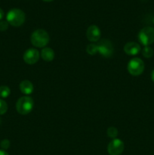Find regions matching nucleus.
<instances>
[{
    "instance_id": "obj_9",
    "label": "nucleus",
    "mask_w": 154,
    "mask_h": 155,
    "mask_svg": "<svg viewBox=\"0 0 154 155\" xmlns=\"http://www.w3.org/2000/svg\"><path fill=\"white\" fill-rule=\"evenodd\" d=\"M86 36L87 39L92 43L94 42H98L101 39V32L99 27L96 25H91L87 29L86 32Z\"/></svg>"
},
{
    "instance_id": "obj_19",
    "label": "nucleus",
    "mask_w": 154,
    "mask_h": 155,
    "mask_svg": "<svg viewBox=\"0 0 154 155\" xmlns=\"http://www.w3.org/2000/svg\"><path fill=\"white\" fill-rule=\"evenodd\" d=\"M8 23L7 21H0V31H6L8 28Z\"/></svg>"
},
{
    "instance_id": "obj_25",
    "label": "nucleus",
    "mask_w": 154,
    "mask_h": 155,
    "mask_svg": "<svg viewBox=\"0 0 154 155\" xmlns=\"http://www.w3.org/2000/svg\"><path fill=\"white\" fill-rule=\"evenodd\" d=\"M0 124H1V119H0Z\"/></svg>"
},
{
    "instance_id": "obj_14",
    "label": "nucleus",
    "mask_w": 154,
    "mask_h": 155,
    "mask_svg": "<svg viewBox=\"0 0 154 155\" xmlns=\"http://www.w3.org/2000/svg\"><path fill=\"white\" fill-rule=\"evenodd\" d=\"M11 89L10 88L6 86H0V98H6L10 95Z\"/></svg>"
},
{
    "instance_id": "obj_12",
    "label": "nucleus",
    "mask_w": 154,
    "mask_h": 155,
    "mask_svg": "<svg viewBox=\"0 0 154 155\" xmlns=\"http://www.w3.org/2000/svg\"><path fill=\"white\" fill-rule=\"evenodd\" d=\"M40 55L42 60L47 62H50L54 60L55 54H54V51L52 48H49V47H45L41 51Z\"/></svg>"
},
{
    "instance_id": "obj_15",
    "label": "nucleus",
    "mask_w": 154,
    "mask_h": 155,
    "mask_svg": "<svg viewBox=\"0 0 154 155\" xmlns=\"http://www.w3.org/2000/svg\"><path fill=\"white\" fill-rule=\"evenodd\" d=\"M107 134L108 137H110V139H116L118 136V130L115 127H109L107 130Z\"/></svg>"
},
{
    "instance_id": "obj_13",
    "label": "nucleus",
    "mask_w": 154,
    "mask_h": 155,
    "mask_svg": "<svg viewBox=\"0 0 154 155\" xmlns=\"http://www.w3.org/2000/svg\"><path fill=\"white\" fill-rule=\"evenodd\" d=\"M86 51L88 54L90 55H95L97 53H98V46H97L96 43H91L88 44L87 45V48H86Z\"/></svg>"
},
{
    "instance_id": "obj_17",
    "label": "nucleus",
    "mask_w": 154,
    "mask_h": 155,
    "mask_svg": "<svg viewBox=\"0 0 154 155\" xmlns=\"http://www.w3.org/2000/svg\"><path fill=\"white\" fill-rule=\"evenodd\" d=\"M8 104L4 100L0 98V115H3L7 112Z\"/></svg>"
},
{
    "instance_id": "obj_11",
    "label": "nucleus",
    "mask_w": 154,
    "mask_h": 155,
    "mask_svg": "<svg viewBox=\"0 0 154 155\" xmlns=\"http://www.w3.org/2000/svg\"><path fill=\"white\" fill-rule=\"evenodd\" d=\"M20 90L25 95H31L34 90V86L33 84L30 81V80H23L21 83H20Z\"/></svg>"
},
{
    "instance_id": "obj_5",
    "label": "nucleus",
    "mask_w": 154,
    "mask_h": 155,
    "mask_svg": "<svg viewBox=\"0 0 154 155\" xmlns=\"http://www.w3.org/2000/svg\"><path fill=\"white\" fill-rule=\"evenodd\" d=\"M98 53L104 58H110L114 52L113 45L110 40L107 39H100L97 42Z\"/></svg>"
},
{
    "instance_id": "obj_8",
    "label": "nucleus",
    "mask_w": 154,
    "mask_h": 155,
    "mask_svg": "<svg viewBox=\"0 0 154 155\" xmlns=\"http://www.w3.org/2000/svg\"><path fill=\"white\" fill-rule=\"evenodd\" d=\"M39 58H40V53L35 48H28L23 55V59H24V62L30 65L34 64L36 62H38Z\"/></svg>"
},
{
    "instance_id": "obj_7",
    "label": "nucleus",
    "mask_w": 154,
    "mask_h": 155,
    "mask_svg": "<svg viewBox=\"0 0 154 155\" xmlns=\"http://www.w3.org/2000/svg\"><path fill=\"white\" fill-rule=\"evenodd\" d=\"M125 149V144L121 139H112L107 145V152L110 155H120Z\"/></svg>"
},
{
    "instance_id": "obj_20",
    "label": "nucleus",
    "mask_w": 154,
    "mask_h": 155,
    "mask_svg": "<svg viewBox=\"0 0 154 155\" xmlns=\"http://www.w3.org/2000/svg\"><path fill=\"white\" fill-rule=\"evenodd\" d=\"M3 17H4V12H3L2 9L0 8V21H1L2 19L3 18Z\"/></svg>"
},
{
    "instance_id": "obj_16",
    "label": "nucleus",
    "mask_w": 154,
    "mask_h": 155,
    "mask_svg": "<svg viewBox=\"0 0 154 155\" xmlns=\"http://www.w3.org/2000/svg\"><path fill=\"white\" fill-rule=\"evenodd\" d=\"M142 55L146 58H149L153 55V49L150 46H144L142 50Z\"/></svg>"
},
{
    "instance_id": "obj_10",
    "label": "nucleus",
    "mask_w": 154,
    "mask_h": 155,
    "mask_svg": "<svg viewBox=\"0 0 154 155\" xmlns=\"http://www.w3.org/2000/svg\"><path fill=\"white\" fill-rule=\"evenodd\" d=\"M123 49L128 55L134 56L140 51V45L137 42H128L124 45Z\"/></svg>"
},
{
    "instance_id": "obj_23",
    "label": "nucleus",
    "mask_w": 154,
    "mask_h": 155,
    "mask_svg": "<svg viewBox=\"0 0 154 155\" xmlns=\"http://www.w3.org/2000/svg\"><path fill=\"white\" fill-rule=\"evenodd\" d=\"M44 2H52L54 1V0H43Z\"/></svg>"
},
{
    "instance_id": "obj_22",
    "label": "nucleus",
    "mask_w": 154,
    "mask_h": 155,
    "mask_svg": "<svg viewBox=\"0 0 154 155\" xmlns=\"http://www.w3.org/2000/svg\"><path fill=\"white\" fill-rule=\"evenodd\" d=\"M151 80H152V82H154V70L151 73Z\"/></svg>"
},
{
    "instance_id": "obj_21",
    "label": "nucleus",
    "mask_w": 154,
    "mask_h": 155,
    "mask_svg": "<svg viewBox=\"0 0 154 155\" xmlns=\"http://www.w3.org/2000/svg\"><path fill=\"white\" fill-rule=\"evenodd\" d=\"M0 155H9L5 150H0Z\"/></svg>"
},
{
    "instance_id": "obj_2",
    "label": "nucleus",
    "mask_w": 154,
    "mask_h": 155,
    "mask_svg": "<svg viewBox=\"0 0 154 155\" xmlns=\"http://www.w3.org/2000/svg\"><path fill=\"white\" fill-rule=\"evenodd\" d=\"M26 20L25 13L19 8H12L6 15V21L13 27H21L24 24Z\"/></svg>"
},
{
    "instance_id": "obj_3",
    "label": "nucleus",
    "mask_w": 154,
    "mask_h": 155,
    "mask_svg": "<svg viewBox=\"0 0 154 155\" xmlns=\"http://www.w3.org/2000/svg\"><path fill=\"white\" fill-rule=\"evenodd\" d=\"M34 101L31 97L26 95L20 98L16 103V110L20 114L27 115L33 110Z\"/></svg>"
},
{
    "instance_id": "obj_6",
    "label": "nucleus",
    "mask_w": 154,
    "mask_h": 155,
    "mask_svg": "<svg viewBox=\"0 0 154 155\" xmlns=\"http://www.w3.org/2000/svg\"><path fill=\"white\" fill-rule=\"evenodd\" d=\"M144 68V62L139 58H134L128 62L127 69L131 75L137 77L143 74Z\"/></svg>"
},
{
    "instance_id": "obj_18",
    "label": "nucleus",
    "mask_w": 154,
    "mask_h": 155,
    "mask_svg": "<svg viewBox=\"0 0 154 155\" xmlns=\"http://www.w3.org/2000/svg\"><path fill=\"white\" fill-rule=\"evenodd\" d=\"M11 145V142L8 139H3L0 143V146L2 148L3 150H7L8 149L9 147Z\"/></svg>"
},
{
    "instance_id": "obj_1",
    "label": "nucleus",
    "mask_w": 154,
    "mask_h": 155,
    "mask_svg": "<svg viewBox=\"0 0 154 155\" xmlns=\"http://www.w3.org/2000/svg\"><path fill=\"white\" fill-rule=\"evenodd\" d=\"M49 35L43 29H37L30 36L31 43L36 48H45L49 42Z\"/></svg>"
},
{
    "instance_id": "obj_4",
    "label": "nucleus",
    "mask_w": 154,
    "mask_h": 155,
    "mask_svg": "<svg viewBox=\"0 0 154 155\" xmlns=\"http://www.w3.org/2000/svg\"><path fill=\"white\" fill-rule=\"evenodd\" d=\"M137 38L140 43L144 46H149L154 42V28L145 27L140 30Z\"/></svg>"
},
{
    "instance_id": "obj_24",
    "label": "nucleus",
    "mask_w": 154,
    "mask_h": 155,
    "mask_svg": "<svg viewBox=\"0 0 154 155\" xmlns=\"http://www.w3.org/2000/svg\"><path fill=\"white\" fill-rule=\"evenodd\" d=\"M152 22H153V24H154V18H153V19H152Z\"/></svg>"
}]
</instances>
